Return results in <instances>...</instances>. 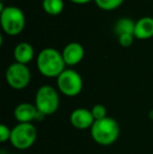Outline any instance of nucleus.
<instances>
[{"instance_id":"nucleus-5","label":"nucleus","mask_w":153,"mask_h":154,"mask_svg":"<svg viewBox=\"0 0 153 154\" xmlns=\"http://www.w3.org/2000/svg\"><path fill=\"white\" fill-rule=\"evenodd\" d=\"M37 130L32 123H19L12 128L10 142L18 150H26L35 144Z\"/></svg>"},{"instance_id":"nucleus-6","label":"nucleus","mask_w":153,"mask_h":154,"mask_svg":"<svg viewBox=\"0 0 153 154\" xmlns=\"http://www.w3.org/2000/svg\"><path fill=\"white\" fill-rule=\"evenodd\" d=\"M58 89L69 97H77L83 89V80L80 73L74 69H65L57 78Z\"/></svg>"},{"instance_id":"nucleus-15","label":"nucleus","mask_w":153,"mask_h":154,"mask_svg":"<svg viewBox=\"0 0 153 154\" xmlns=\"http://www.w3.org/2000/svg\"><path fill=\"white\" fill-rule=\"evenodd\" d=\"M125 0H94L96 6L103 11H115L123 4Z\"/></svg>"},{"instance_id":"nucleus-12","label":"nucleus","mask_w":153,"mask_h":154,"mask_svg":"<svg viewBox=\"0 0 153 154\" xmlns=\"http://www.w3.org/2000/svg\"><path fill=\"white\" fill-rule=\"evenodd\" d=\"M134 37L139 40H147L153 37V18L143 17L135 22Z\"/></svg>"},{"instance_id":"nucleus-9","label":"nucleus","mask_w":153,"mask_h":154,"mask_svg":"<svg viewBox=\"0 0 153 154\" xmlns=\"http://www.w3.org/2000/svg\"><path fill=\"white\" fill-rule=\"evenodd\" d=\"M69 120L72 125L76 129L85 130L91 128L94 123V119L92 116L91 110L86 108H77L70 113Z\"/></svg>"},{"instance_id":"nucleus-10","label":"nucleus","mask_w":153,"mask_h":154,"mask_svg":"<svg viewBox=\"0 0 153 154\" xmlns=\"http://www.w3.org/2000/svg\"><path fill=\"white\" fill-rule=\"evenodd\" d=\"M64 62L68 66H75L79 64L85 56V49L83 45L78 42H70L62 51Z\"/></svg>"},{"instance_id":"nucleus-21","label":"nucleus","mask_w":153,"mask_h":154,"mask_svg":"<svg viewBox=\"0 0 153 154\" xmlns=\"http://www.w3.org/2000/svg\"><path fill=\"white\" fill-rule=\"evenodd\" d=\"M8 154H16V153H8Z\"/></svg>"},{"instance_id":"nucleus-17","label":"nucleus","mask_w":153,"mask_h":154,"mask_svg":"<svg viewBox=\"0 0 153 154\" xmlns=\"http://www.w3.org/2000/svg\"><path fill=\"white\" fill-rule=\"evenodd\" d=\"M135 37L134 35L131 34H125V35H121L118 37V43H120L121 46L123 47H129L133 44V41H134Z\"/></svg>"},{"instance_id":"nucleus-16","label":"nucleus","mask_w":153,"mask_h":154,"mask_svg":"<svg viewBox=\"0 0 153 154\" xmlns=\"http://www.w3.org/2000/svg\"><path fill=\"white\" fill-rule=\"evenodd\" d=\"M91 113H92V116H93L94 121H100V120H103V119L107 118L106 107L101 105V104H96V105L91 108Z\"/></svg>"},{"instance_id":"nucleus-20","label":"nucleus","mask_w":153,"mask_h":154,"mask_svg":"<svg viewBox=\"0 0 153 154\" xmlns=\"http://www.w3.org/2000/svg\"><path fill=\"white\" fill-rule=\"evenodd\" d=\"M149 118L151 119V120H153V110H151V111L149 112Z\"/></svg>"},{"instance_id":"nucleus-1","label":"nucleus","mask_w":153,"mask_h":154,"mask_svg":"<svg viewBox=\"0 0 153 154\" xmlns=\"http://www.w3.org/2000/svg\"><path fill=\"white\" fill-rule=\"evenodd\" d=\"M65 65L62 53L53 47L42 49L37 57L39 72L46 78H58L65 70Z\"/></svg>"},{"instance_id":"nucleus-3","label":"nucleus","mask_w":153,"mask_h":154,"mask_svg":"<svg viewBox=\"0 0 153 154\" xmlns=\"http://www.w3.org/2000/svg\"><path fill=\"white\" fill-rule=\"evenodd\" d=\"M25 15L21 8L15 5L0 8V24L2 31L8 36L21 34L25 27Z\"/></svg>"},{"instance_id":"nucleus-2","label":"nucleus","mask_w":153,"mask_h":154,"mask_svg":"<svg viewBox=\"0 0 153 154\" xmlns=\"http://www.w3.org/2000/svg\"><path fill=\"white\" fill-rule=\"evenodd\" d=\"M90 134L96 144L101 146H110L118 138L120 126L115 119L107 116L103 120L94 121L90 128Z\"/></svg>"},{"instance_id":"nucleus-8","label":"nucleus","mask_w":153,"mask_h":154,"mask_svg":"<svg viewBox=\"0 0 153 154\" xmlns=\"http://www.w3.org/2000/svg\"><path fill=\"white\" fill-rule=\"evenodd\" d=\"M14 116L19 123H32L33 121H42L45 116L38 111L34 104L20 103L15 108Z\"/></svg>"},{"instance_id":"nucleus-14","label":"nucleus","mask_w":153,"mask_h":154,"mask_svg":"<svg viewBox=\"0 0 153 154\" xmlns=\"http://www.w3.org/2000/svg\"><path fill=\"white\" fill-rule=\"evenodd\" d=\"M42 8L49 16H58L64 10L63 0H43Z\"/></svg>"},{"instance_id":"nucleus-7","label":"nucleus","mask_w":153,"mask_h":154,"mask_svg":"<svg viewBox=\"0 0 153 154\" xmlns=\"http://www.w3.org/2000/svg\"><path fill=\"white\" fill-rule=\"evenodd\" d=\"M5 80L8 86L13 89H24L31 82V71L26 65L15 62L6 69Z\"/></svg>"},{"instance_id":"nucleus-11","label":"nucleus","mask_w":153,"mask_h":154,"mask_svg":"<svg viewBox=\"0 0 153 154\" xmlns=\"http://www.w3.org/2000/svg\"><path fill=\"white\" fill-rule=\"evenodd\" d=\"M14 59L17 63L20 64H29L35 56V49L33 45L27 42H21L17 44L14 48Z\"/></svg>"},{"instance_id":"nucleus-13","label":"nucleus","mask_w":153,"mask_h":154,"mask_svg":"<svg viewBox=\"0 0 153 154\" xmlns=\"http://www.w3.org/2000/svg\"><path fill=\"white\" fill-rule=\"evenodd\" d=\"M134 26L135 22L130 18H121L118 19L115 24V32L116 36L125 34L134 35Z\"/></svg>"},{"instance_id":"nucleus-19","label":"nucleus","mask_w":153,"mask_h":154,"mask_svg":"<svg viewBox=\"0 0 153 154\" xmlns=\"http://www.w3.org/2000/svg\"><path fill=\"white\" fill-rule=\"evenodd\" d=\"M69 1H72V3H76V4H86L91 1V0H69Z\"/></svg>"},{"instance_id":"nucleus-4","label":"nucleus","mask_w":153,"mask_h":154,"mask_svg":"<svg viewBox=\"0 0 153 154\" xmlns=\"http://www.w3.org/2000/svg\"><path fill=\"white\" fill-rule=\"evenodd\" d=\"M35 106L43 116L56 113L60 106V97L57 89L50 85L39 87L35 97Z\"/></svg>"},{"instance_id":"nucleus-18","label":"nucleus","mask_w":153,"mask_h":154,"mask_svg":"<svg viewBox=\"0 0 153 154\" xmlns=\"http://www.w3.org/2000/svg\"><path fill=\"white\" fill-rule=\"evenodd\" d=\"M11 133H12V129L8 127L4 124L0 125V142L4 143L6 140H10L11 138Z\"/></svg>"}]
</instances>
